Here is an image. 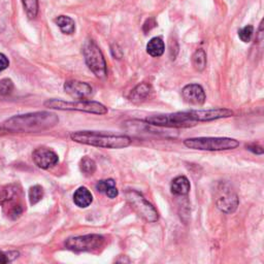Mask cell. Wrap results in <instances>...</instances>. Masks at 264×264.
Instances as JSON below:
<instances>
[{"label":"cell","mask_w":264,"mask_h":264,"mask_svg":"<svg viewBox=\"0 0 264 264\" xmlns=\"http://www.w3.org/2000/svg\"><path fill=\"white\" fill-rule=\"evenodd\" d=\"M105 243V238L99 235H87L70 238L65 241L68 250L74 252H94Z\"/></svg>","instance_id":"9c48e42d"},{"label":"cell","mask_w":264,"mask_h":264,"mask_svg":"<svg viewBox=\"0 0 264 264\" xmlns=\"http://www.w3.org/2000/svg\"><path fill=\"white\" fill-rule=\"evenodd\" d=\"M45 106L59 110H77L95 115H106L107 113V108L104 105L90 100L65 101L60 99H49L45 103Z\"/></svg>","instance_id":"5b68a950"},{"label":"cell","mask_w":264,"mask_h":264,"mask_svg":"<svg viewBox=\"0 0 264 264\" xmlns=\"http://www.w3.org/2000/svg\"><path fill=\"white\" fill-rule=\"evenodd\" d=\"M8 65H9V61L7 57L4 54L0 53V73L3 72L4 69H6Z\"/></svg>","instance_id":"f1b7e54d"},{"label":"cell","mask_w":264,"mask_h":264,"mask_svg":"<svg viewBox=\"0 0 264 264\" xmlns=\"http://www.w3.org/2000/svg\"><path fill=\"white\" fill-rule=\"evenodd\" d=\"M44 194H45V192H44V189H43L42 186L35 185V186L30 188V190H29L30 204H31L32 206L36 205L37 202H39L40 200L43 199Z\"/></svg>","instance_id":"603a6c76"},{"label":"cell","mask_w":264,"mask_h":264,"mask_svg":"<svg viewBox=\"0 0 264 264\" xmlns=\"http://www.w3.org/2000/svg\"><path fill=\"white\" fill-rule=\"evenodd\" d=\"M247 148H248V150L252 151L253 153H255V154H258V155L263 154V149H262V147H260V146L252 145V146H247Z\"/></svg>","instance_id":"4dcf8cb0"},{"label":"cell","mask_w":264,"mask_h":264,"mask_svg":"<svg viewBox=\"0 0 264 264\" xmlns=\"http://www.w3.org/2000/svg\"><path fill=\"white\" fill-rule=\"evenodd\" d=\"M190 182L185 176H179L172 180L170 190L171 193L176 196H185L190 192Z\"/></svg>","instance_id":"2e32d148"},{"label":"cell","mask_w":264,"mask_h":264,"mask_svg":"<svg viewBox=\"0 0 264 264\" xmlns=\"http://www.w3.org/2000/svg\"><path fill=\"white\" fill-rule=\"evenodd\" d=\"M83 55L87 66L98 79H104L106 77L107 70L106 59L95 42L87 40L83 47Z\"/></svg>","instance_id":"8992f818"},{"label":"cell","mask_w":264,"mask_h":264,"mask_svg":"<svg viewBox=\"0 0 264 264\" xmlns=\"http://www.w3.org/2000/svg\"><path fill=\"white\" fill-rule=\"evenodd\" d=\"M126 199L138 216L149 223H154L158 221L159 215L154 206L149 202L144 195L136 190H129L126 192Z\"/></svg>","instance_id":"52a82bcc"},{"label":"cell","mask_w":264,"mask_h":264,"mask_svg":"<svg viewBox=\"0 0 264 264\" xmlns=\"http://www.w3.org/2000/svg\"><path fill=\"white\" fill-rule=\"evenodd\" d=\"M189 120L193 123L197 122H209L218 119L233 116V111L228 108H211V109H195L186 111Z\"/></svg>","instance_id":"8fae6325"},{"label":"cell","mask_w":264,"mask_h":264,"mask_svg":"<svg viewBox=\"0 0 264 264\" xmlns=\"http://www.w3.org/2000/svg\"><path fill=\"white\" fill-rule=\"evenodd\" d=\"M64 91L74 99L88 100L93 94V88L80 80H67L64 84Z\"/></svg>","instance_id":"7c38bea8"},{"label":"cell","mask_w":264,"mask_h":264,"mask_svg":"<svg viewBox=\"0 0 264 264\" xmlns=\"http://www.w3.org/2000/svg\"><path fill=\"white\" fill-rule=\"evenodd\" d=\"M192 65L196 72H204L207 66V54L205 50H196V52L192 56Z\"/></svg>","instance_id":"ffe728a7"},{"label":"cell","mask_w":264,"mask_h":264,"mask_svg":"<svg viewBox=\"0 0 264 264\" xmlns=\"http://www.w3.org/2000/svg\"><path fill=\"white\" fill-rule=\"evenodd\" d=\"M0 206L4 214L13 220L23 214V191L18 184L7 185L0 190Z\"/></svg>","instance_id":"3957f363"},{"label":"cell","mask_w":264,"mask_h":264,"mask_svg":"<svg viewBox=\"0 0 264 264\" xmlns=\"http://www.w3.org/2000/svg\"><path fill=\"white\" fill-rule=\"evenodd\" d=\"M74 201L79 208H88L93 201V195L86 187H79L74 194Z\"/></svg>","instance_id":"e0dca14e"},{"label":"cell","mask_w":264,"mask_h":264,"mask_svg":"<svg viewBox=\"0 0 264 264\" xmlns=\"http://www.w3.org/2000/svg\"><path fill=\"white\" fill-rule=\"evenodd\" d=\"M147 124L167 127V128H187L195 125L191 122L186 114V111H179L175 114H164V115H155L150 116L145 119Z\"/></svg>","instance_id":"ba28073f"},{"label":"cell","mask_w":264,"mask_h":264,"mask_svg":"<svg viewBox=\"0 0 264 264\" xmlns=\"http://www.w3.org/2000/svg\"><path fill=\"white\" fill-rule=\"evenodd\" d=\"M26 15L29 19H35L38 14V0H22Z\"/></svg>","instance_id":"7402d4cb"},{"label":"cell","mask_w":264,"mask_h":264,"mask_svg":"<svg viewBox=\"0 0 264 264\" xmlns=\"http://www.w3.org/2000/svg\"><path fill=\"white\" fill-rule=\"evenodd\" d=\"M182 96L191 106H202L206 103L205 90L198 84H190L182 90Z\"/></svg>","instance_id":"5bb4252c"},{"label":"cell","mask_w":264,"mask_h":264,"mask_svg":"<svg viewBox=\"0 0 264 264\" xmlns=\"http://www.w3.org/2000/svg\"><path fill=\"white\" fill-rule=\"evenodd\" d=\"M116 186V182L114 180L111 179H108V180H103V181H99L97 182L96 184V190L101 192V193H106L110 189Z\"/></svg>","instance_id":"484cf974"},{"label":"cell","mask_w":264,"mask_h":264,"mask_svg":"<svg viewBox=\"0 0 264 264\" xmlns=\"http://www.w3.org/2000/svg\"><path fill=\"white\" fill-rule=\"evenodd\" d=\"M184 146L192 150L219 152L235 150L239 146V141L230 137H194L185 139Z\"/></svg>","instance_id":"277c9868"},{"label":"cell","mask_w":264,"mask_h":264,"mask_svg":"<svg viewBox=\"0 0 264 264\" xmlns=\"http://www.w3.org/2000/svg\"><path fill=\"white\" fill-rule=\"evenodd\" d=\"M239 200L237 193L228 185L222 184L218 188V194L216 198L217 208L225 214H232L238 207Z\"/></svg>","instance_id":"30bf717a"},{"label":"cell","mask_w":264,"mask_h":264,"mask_svg":"<svg viewBox=\"0 0 264 264\" xmlns=\"http://www.w3.org/2000/svg\"><path fill=\"white\" fill-rule=\"evenodd\" d=\"M165 45L161 37H153L147 45V53L152 57H161L164 54Z\"/></svg>","instance_id":"ac0fdd59"},{"label":"cell","mask_w":264,"mask_h":264,"mask_svg":"<svg viewBox=\"0 0 264 264\" xmlns=\"http://www.w3.org/2000/svg\"><path fill=\"white\" fill-rule=\"evenodd\" d=\"M59 122L58 116L49 111L15 116L4 123V129L11 132H40L55 127Z\"/></svg>","instance_id":"6da1fadb"},{"label":"cell","mask_w":264,"mask_h":264,"mask_svg":"<svg viewBox=\"0 0 264 264\" xmlns=\"http://www.w3.org/2000/svg\"><path fill=\"white\" fill-rule=\"evenodd\" d=\"M79 169L87 177L92 176L96 171V163L93 159L89 157H83L79 162Z\"/></svg>","instance_id":"44dd1931"},{"label":"cell","mask_w":264,"mask_h":264,"mask_svg":"<svg viewBox=\"0 0 264 264\" xmlns=\"http://www.w3.org/2000/svg\"><path fill=\"white\" fill-rule=\"evenodd\" d=\"M153 91H154L153 87H152L150 84L141 83L131 91L128 98L131 103H133L135 105L143 104L151 97Z\"/></svg>","instance_id":"9a60e30c"},{"label":"cell","mask_w":264,"mask_h":264,"mask_svg":"<svg viewBox=\"0 0 264 264\" xmlns=\"http://www.w3.org/2000/svg\"><path fill=\"white\" fill-rule=\"evenodd\" d=\"M254 34V27L247 25L238 30V37L242 43H250Z\"/></svg>","instance_id":"cb8c5ba5"},{"label":"cell","mask_w":264,"mask_h":264,"mask_svg":"<svg viewBox=\"0 0 264 264\" xmlns=\"http://www.w3.org/2000/svg\"><path fill=\"white\" fill-rule=\"evenodd\" d=\"M32 159L35 165L42 169L53 167L59 161L58 155L48 148H37L32 153Z\"/></svg>","instance_id":"4fadbf2b"},{"label":"cell","mask_w":264,"mask_h":264,"mask_svg":"<svg viewBox=\"0 0 264 264\" xmlns=\"http://www.w3.org/2000/svg\"><path fill=\"white\" fill-rule=\"evenodd\" d=\"M156 25H157V23L155 21V19H153V18L148 19L147 21L145 22V24L143 25L144 32H149L151 29H153L154 27H156Z\"/></svg>","instance_id":"83f0119b"},{"label":"cell","mask_w":264,"mask_h":264,"mask_svg":"<svg viewBox=\"0 0 264 264\" xmlns=\"http://www.w3.org/2000/svg\"><path fill=\"white\" fill-rule=\"evenodd\" d=\"M70 138L76 143L104 149H124L131 145L127 135H116L97 131H77L70 133Z\"/></svg>","instance_id":"7a4b0ae2"},{"label":"cell","mask_w":264,"mask_h":264,"mask_svg":"<svg viewBox=\"0 0 264 264\" xmlns=\"http://www.w3.org/2000/svg\"><path fill=\"white\" fill-rule=\"evenodd\" d=\"M14 90V83L12 79H3L0 80V95L5 96L11 94Z\"/></svg>","instance_id":"d4e9b609"},{"label":"cell","mask_w":264,"mask_h":264,"mask_svg":"<svg viewBox=\"0 0 264 264\" xmlns=\"http://www.w3.org/2000/svg\"><path fill=\"white\" fill-rule=\"evenodd\" d=\"M18 256H19V253L18 252H8V253H5V252L0 251V264L11 262L14 259H16Z\"/></svg>","instance_id":"4316f807"},{"label":"cell","mask_w":264,"mask_h":264,"mask_svg":"<svg viewBox=\"0 0 264 264\" xmlns=\"http://www.w3.org/2000/svg\"><path fill=\"white\" fill-rule=\"evenodd\" d=\"M55 23L64 34H73L76 31V23L68 16H59L55 19Z\"/></svg>","instance_id":"d6986e66"},{"label":"cell","mask_w":264,"mask_h":264,"mask_svg":"<svg viewBox=\"0 0 264 264\" xmlns=\"http://www.w3.org/2000/svg\"><path fill=\"white\" fill-rule=\"evenodd\" d=\"M111 53H113L114 57H116L117 59H121L122 56H123V52H122L121 48L118 45L111 46Z\"/></svg>","instance_id":"f546056e"}]
</instances>
